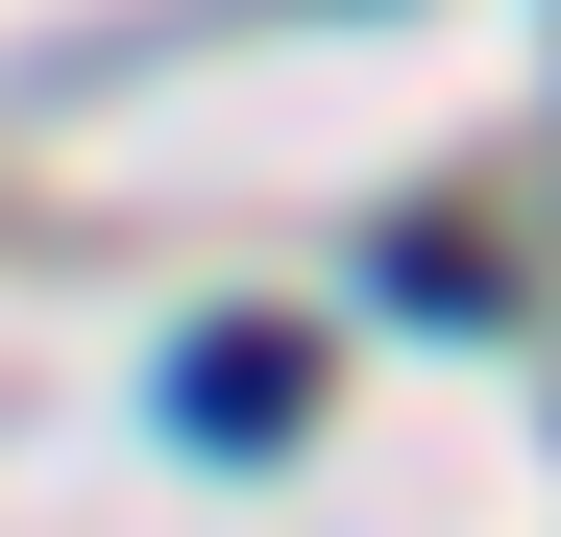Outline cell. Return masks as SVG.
I'll use <instances>...</instances> for the list:
<instances>
[{"mask_svg": "<svg viewBox=\"0 0 561 537\" xmlns=\"http://www.w3.org/2000/svg\"><path fill=\"white\" fill-rule=\"evenodd\" d=\"M171 415H196V439H294L318 415V342L294 318H196V342H171Z\"/></svg>", "mask_w": 561, "mask_h": 537, "instance_id": "6da1fadb", "label": "cell"}]
</instances>
